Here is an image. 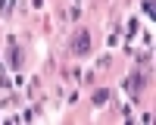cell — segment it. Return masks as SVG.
<instances>
[{
    "instance_id": "obj_1",
    "label": "cell",
    "mask_w": 156,
    "mask_h": 125,
    "mask_svg": "<svg viewBox=\"0 0 156 125\" xmlns=\"http://www.w3.org/2000/svg\"><path fill=\"white\" fill-rule=\"evenodd\" d=\"M87 50H90V34H87V31H78V34H75V41H72V53L84 56Z\"/></svg>"
}]
</instances>
